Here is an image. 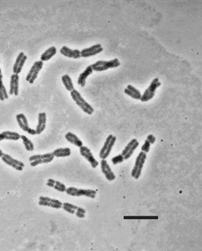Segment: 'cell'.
Instances as JSON below:
<instances>
[{"mask_svg":"<svg viewBox=\"0 0 202 251\" xmlns=\"http://www.w3.org/2000/svg\"><path fill=\"white\" fill-rule=\"evenodd\" d=\"M70 96L73 99V100L75 102V103L81 108L84 112L87 113L89 115H91L94 112V108L92 107V106L90 105L82 97L81 94L77 90H72V92H70Z\"/></svg>","mask_w":202,"mask_h":251,"instance_id":"1","label":"cell"},{"mask_svg":"<svg viewBox=\"0 0 202 251\" xmlns=\"http://www.w3.org/2000/svg\"><path fill=\"white\" fill-rule=\"evenodd\" d=\"M91 68L93 71L102 72L107 71L110 68H116L120 66V62L119 58H114L111 60H98L96 62L91 64Z\"/></svg>","mask_w":202,"mask_h":251,"instance_id":"2","label":"cell"},{"mask_svg":"<svg viewBox=\"0 0 202 251\" xmlns=\"http://www.w3.org/2000/svg\"><path fill=\"white\" fill-rule=\"evenodd\" d=\"M146 158H147L146 153H145L144 152L142 151L141 152L138 156H137L135 162V166L133 167L131 173V176L134 179H135V180H138L140 177L141 175L143 167L144 166L145 162H146Z\"/></svg>","mask_w":202,"mask_h":251,"instance_id":"3","label":"cell"},{"mask_svg":"<svg viewBox=\"0 0 202 251\" xmlns=\"http://www.w3.org/2000/svg\"><path fill=\"white\" fill-rule=\"evenodd\" d=\"M161 85L162 83L159 81V79L158 77L154 78L152 80L150 86H149L144 92L140 100L142 102H146L151 100L155 96V91L157 90V89L159 86H161Z\"/></svg>","mask_w":202,"mask_h":251,"instance_id":"4","label":"cell"},{"mask_svg":"<svg viewBox=\"0 0 202 251\" xmlns=\"http://www.w3.org/2000/svg\"><path fill=\"white\" fill-rule=\"evenodd\" d=\"M65 192L68 195H70L71 196H85L93 199H95L97 194V191H95V190L79 189L74 187L68 188L66 189Z\"/></svg>","mask_w":202,"mask_h":251,"instance_id":"5","label":"cell"},{"mask_svg":"<svg viewBox=\"0 0 202 251\" xmlns=\"http://www.w3.org/2000/svg\"><path fill=\"white\" fill-rule=\"evenodd\" d=\"M43 62L41 61V60L34 62L31 68H30L29 73L26 75V81L29 82L30 84H33L37 79L38 75H39L40 71L43 68Z\"/></svg>","mask_w":202,"mask_h":251,"instance_id":"6","label":"cell"},{"mask_svg":"<svg viewBox=\"0 0 202 251\" xmlns=\"http://www.w3.org/2000/svg\"><path fill=\"white\" fill-rule=\"evenodd\" d=\"M16 119L17 121V123L19 125V127L21 129H22L24 131L26 132L27 134L31 135H37V132L35 129H33L29 126L27 118L22 113H20L16 115Z\"/></svg>","mask_w":202,"mask_h":251,"instance_id":"7","label":"cell"},{"mask_svg":"<svg viewBox=\"0 0 202 251\" xmlns=\"http://www.w3.org/2000/svg\"><path fill=\"white\" fill-rule=\"evenodd\" d=\"M1 158L6 165L12 167V168L17 171H21L23 170V168L25 166L23 162L12 158L9 154H4Z\"/></svg>","mask_w":202,"mask_h":251,"instance_id":"8","label":"cell"},{"mask_svg":"<svg viewBox=\"0 0 202 251\" xmlns=\"http://www.w3.org/2000/svg\"><path fill=\"white\" fill-rule=\"evenodd\" d=\"M79 148H80L79 149L80 153H81V156H83V157L90 163L91 167H92L93 169L96 168L99 165V162L95 158L94 156L93 155L89 148L85 146H82Z\"/></svg>","mask_w":202,"mask_h":251,"instance_id":"9","label":"cell"},{"mask_svg":"<svg viewBox=\"0 0 202 251\" xmlns=\"http://www.w3.org/2000/svg\"><path fill=\"white\" fill-rule=\"evenodd\" d=\"M104 50L101 44H95L89 48H85L81 51V56L83 58H89L91 56H96Z\"/></svg>","mask_w":202,"mask_h":251,"instance_id":"10","label":"cell"},{"mask_svg":"<svg viewBox=\"0 0 202 251\" xmlns=\"http://www.w3.org/2000/svg\"><path fill=\"white\" fill-rule=\"evenodd\" d=\"M139 143L137 141V139H132L130 142H128L127 145L126 146L124 149L123 150V153L121 154L124 157V159L127 160L130 158V157L134 153L135 150L139 146Z\"/></svg>","mask_w":202,"mask_h":251,"instance_id":"11","label":"cell"},{"mask_svg":"<svg viewBox=\"0 0 202 251\" xmlns=\"http://www.w3.org/2000/svg\"><path fill=\"white\" fill-rule=\"evenodd\" d=\"M101 172L104 174L105 178L110 181L116 180V176L108 165V161L105 159H102L101 161Z\"/></svg>","mask_w":202,"mask_h":251,"instance_id":"12","label":"cell"},{"mask_svg":"<svg viewBox=\"0 0 202 251\" xmlns=\"http://www.w3.org/2000/svg\"><path fill=\"white\" fill-rule=\"evenodd\" d=\"M60 53L63 56L69 58H73V59H79L81 58V51L79 49H72L66 46H62V48L60 50Z\"/></svg>","mask_w":202,"mask_h":251,"instance_id":"13","label":"cell"},{"mask_svg":"<svg viewBox=\"0 0 202 251\" xmlns=\"http://www.w3.org/2000/svg\"><path fill=\"white\" fill-rule=\"evenodd\" d=\"M19 92V75L17 74H13L11 75L10 82V95H15L17 96Z\"/></svg>","mask_w":202,"mask_h":251,"instance_id":"14","label":"cell"},{"mask_svg":"<svg viewBox=\"0 0 202 251\" xmlns=\"http://www.w3.org/2000/svg\"><path fill=\"white\" fill-rule=\"evenodd\" d=\"M47 122V115L45 112H40L38 115V124L36 127L37 135L41 134L42 132L44 131L46 127Z\"/></svg>","mask_w":202,"mask_h":251,"instance_id":"15","label":"cell"},{"mask_svg":"<svg viewBox=\"0 0 202 251\" xmlns=\"http://www.w3.org/2000/svg\"><path fill=\"white\" fill-rule=\"evenodd\" d=\"M93 73V71L91 68V66L89 65L86 68V69L82 73L80 74L79 77L78 78L77 83L81 86V87H84L86 85V81L87 77H89V75H91Z\"/></svg>","mask_w":202,"mask_h":251,"instance_id":"16","label":"cell"},{"mask_svg":"<svg viewBox=\"0 0 202 251\" xmlns=\"http://www.w3.org/2000/svg\"><path fill=\"white\" fill-rule=\"evenodd\" d=\"M19 139H20V135L16 132L4 131L0 134V142H2L4 139L17 141Z\"/></svg>","mask_w":202,"mask_h":251,"instance_id":"17","label":"cell"},{"mask_svg":"<svg viewBox=\"0 0 202 251\" xmlns=\"http://www.w3.org/2000/svg\"><path fill=\"white\" fill-rule=\"evenodd\" d=\"M124 94L135 100H141L142 96L140 91L131 85H127V88L124 89Z\"/></svg>","mask_w":202,"mask_h":251,"instance_id":"18","label":"cell"},{"mask_svg":"<svg viewBox=\"0 0 202 251\" xmlns=\"http://www.w3.org/2000/svg\"><path fill=\"white\" fill-rule=\"evenodd\" d=\"M57 53V49L55 46H52L47 49L41 56V61H48L53 58Z\"/></svg>","mask_w":202,"mask_h":251,"instance_id":"19","label":"cell"},{"mask_svg":"<svg viewBox=\"0 0 202 251\" xmlns=\"http://www.w3.org/2000/svg\"><path fill=\"white\" fill-rule=\"evenodd\" d=\"M65 138L68 142L72 144H74V146H77L79 148L83 146L81 140L75 134H72V133H71V132L67 133V134L65 135Z\"/></svg>","mask_w":202,"mask_h":251,"instance_id":"20","label":"cell"},{"mask_svg":"<svg viewBox=\"0 0 202 251\" xmlns=\"http://www.w3.org/2000/svg\"><path fill=\"white\" fill-rule=\"evenodd\" d=\"M52 154L57 158L68 157L71 154V150L69 148H60L55 150Z\"/></svg>","mask_w":202,"mask_h":251,"instance_id":"21","label":"cell"},{"mask_svg":"<svg viewBox=\"0 0 202 251\" xmlns=\"http://www.w3.org/2000/svg\"><path fill=\"white\" fill-rule=\"evenodd\" d=\"M62 81L63 84L65 87V88L66 90H68V92H72V90L74 89V87L73 85V83H72V79L68 75H64L62 77Z\"/></svg>","mask_w":202,"mask_h":251,"instance_id":"22","label":"cell"},{"mask_svg":"<svg viewBox=\"0 0 202 251\" xmlns=\"http://www.w3.org/2000/svg\"><path fill=\"white\" fill-rule=\"evenodd\" d=\"M8 94H7L6 87L3 83V75H0V100L3 101L8 99Z\"/></svg>","mask_w":202,"mask_h":251,"instance_id":"23","label":"cell"},{"mask_svg":"<svg viewBox=\"0 0 202 251\" xmlns=\"http://www.w3.org/2000/svg\"><path fill=\"white\" fill-rule=\"evenodd\" d=\"M20 139H22V142H23L26 150L29 152H32L34 150V144L31 140L29 139L27 137L24 135H20Z\"/></svg>","mask_w":202,"mask_h":251,"instance_id":"24","label":"cell"},{"mask_svg":"<svg viewBox=\"0 0 202 251\" xmlns=\"http://www.w3.org/2000/svg\"><path fill=\"white\" fill-rule=\"evenodd\" d=\"M116 137L113 136L112 139H111V141H110L109 145L108 146L107 150H106L105 153H104V154L103 155V157H101L102 159H105V158H107L108 157V156L110 155V153H111V151H112V148H113V147L114 146V144H115V143H116Z\"/></svg>","mask_w":202,"mask_h":251,"instance_id":"25","label":"cell"},{"mask_svg":"<svg viewBox=\"0 0 202 251\" xmlns=\"http://www.w3.org/2000/svg\"><path fill=\"white\" fill-rule=\"evenodd\" d=\"M54 157H51V158H45V159H37L35 160V161H33L31 162H30V165L31 167H35L38 165H40V164H46V163H49V162H51L53 160H54Z\"/></svg>","mask_w":202,"mask_h":251,"instance_id":"26","label":"cell"},{"mask_svg":"<svg viewBox=\"0 0 202 251\" xmlns=\"http://www.w3.org/2000/svg\"><path fill=\"white\" fill-rule=\"evenodd\" d=\"M53 157H54V156L53 155L52 153H47V154H35V155H33V156H31V157H30L29 161L31 162L37 159H43V160L45 158H51Z\"/></svg>","mask_w":202,"mask_h":251,"instance_id":"27","label":"cell"},{"mask_svg":"<svg viewBox=\"0 0 202 251\" xmlns=\"http://www.w3.org/2000/svg\"><path fill=\"white\" fill-rule=\"evenodd\" d=\"M113 136H114L113 135L110 134V135H109L107 137V138H106L105 142H104V146H103L102 148H101L100 152V157L101 158V157H103V155H104V153H105L106 150H107L108 146V145H109V144H110V141H111V139H112Z\"/></svg>","mask_w":202,"mask_h":251,"instance_id":"28","label":"cell"},{"mask_svg":"<svg viewBox=\"0 0 202 251\" xmlns=\"http://www.w3.org/2000/svg\"><path fill=\"white\" fill-rule=\"evenodd\" d=\"M25 55V53L22 52H20V54H19L18 55L17 58H16V61H15V63H14V66H13V73H14V74L16 73V70H17V68H18V65H19V64H20L22 58H23V56H24Z\"/></svg>","mask_w":202,"mask_h":251,"instance_id":"29","label":"cell"},{"mask_svg":"<svg viewBox=\"0 0 202 251\" xmlns=\"http://www.w3.org/2000/svg\"><path fill=\"white\" fill-rule=\"evenodd\" d=\"M26 60H27V56H26V55H25V56H23V58H22L20 64H19V65H18V68H17V70H16V73H15V74L19 75V74H20V73H21L22 68H23V66H24L25 64V62H26Z\"/></svg>","mask_w":202,"mask_h":251,"instance_id":"30","label":"cell"},{"mask_svg":"<svg viewBox=\"0 0 202 251\" xmlns=\"http://www.w3.org/2000/svg\"><path fill=\"white\" fill-rule=\"evenodd\" d=\"M124 157L122 154L117 155L112 158V162L114 165H117L124 161Z\"/></svg>","mask_w":202,"mask_h":251,"instance_id":"31","label":"cell"},{"mask_svg":"<svg viewBox=\"0 0 202 251\" xmlns=\"http://www.w3.org/2000/svg\"><path fill=\"white\" fill-rule=\"evenodd\" d=\"M150 146H151V144L149 142L147 139H146V141H145L143 145L141 147V151L144 152L145 153H149V151H150Z\"/></svg>","mask_w":202,"mask_h":251,"instance_id":"32","label":"cell"},{"mask_svg":"<svg viewBox=\"0 0 202 251\" xmlns=\"http://www.w3.org/2000/svg\"><path fill=\"white\" fill-rule=\"evenodd\" d=\"M146 139H147V141H148L149 142H150L151 144H154L155 142L156 138H155V137L154 135L150 134V135H147Z\"/></svg>","mask_w":202,"mask_h":251,"instance_id":"33","label":"cell"},{"mask_svg":"<svg viewBox=\"0 0 202 251\" xmlns=\"http://www.w3.org/2000/svg\"><path fill=\"white\" fill-rule=\"evenodd\" d=\"M62 208L64 211L69 212V213H70V214H75V212H76L75 210H73V209H72L68 207H65V206H62Z\"/></svg>","mask_w":202,"mask_h":251,"instance_id":"34","label":"cell"},{"mask_svg":"<svg viewBox=\"0 0 202 251\" xmlns=\"http://www.w3.org/2000/svg\"><path fill=\"white\" fill-rule=\"evenodd\" d=\"M55 185H58V186H59L60 188H63V189H66V185H64V184L61 183V182H60V181H56Z\"/></svg>","mask_w":202,"mask_h":251,"instance_id":"35","label":"cell"},{"mask_svg":"<svg viewBox=\"0 0 202 251\" xmlns=\"http://www.w3.org/2000/svg\"><path fill=\"white\" fill-rule=\"evenodd\" d=\"M75 214H76V216H77V217H79V218H85V214L82 213V212H79V211L76 212Z\"/></svg>","mask_w":202,"mask_h":251,"instance_id":"36","label":"cell"},{"mask_svg":"<svg viewBox=\"0 0 202 251\" xmlns=\"http://www.w3.org/2000/svg\"><path fill=\"white\" fill-rule=\"evenodd\" d=\"M54 188L55 189L57 190V191H59V192H64L66 191V189H63V188H60L59 186L56 185H54Z\"/></svg>","mask_w":202,"mask_h":251,"instance_id":"37","label":"cell"},{"mask_svg":"<svg viewBox=\"0 0 202 251\" xmlns=\"http://www.w3.org/2000/svg\"><path fill=\"white\" fill-rule=\"evenodd\" d=\"M47 185L49 186V187L54 188V185H55V184H52V183H50V182H47Z\"/></svg>","mask_w":202,"mask_h":251,"instance_id":"38","label":"cell"},{"mask_svg":"<svg viewBox=\"0 0 202 251\" xmlns=\"http://www.w3.org/2000/svg\"><path fill=\"white\" fill-rule=\"evenodd\" d=\"M47 182H50V183L55 184V183H56V181H55L54 180H53V179H49V180H47Z\"/></svg>","mask_w":202,"mask_h":251,"instance_id":"39","label":"cell"},{"mask_svg":"<svg viewBox=\"0 0 202 251\" xmlns=\"http://www.w3.org/2000/svg\"><path fill=\"white\" fill-rule=\"evenodd\" d=\"M3 154H4V153H3V151L2 150H0V158H2L3 156Z\"/></svg>","mask_w":202,"mask_h":251,"instance_id":"40","label":"cell"},{"mask_svg":"<svg viewBox=\"0 0 202 251\" xmlns=\"http://www.w3.org/2000/svg\"><path fill=\"white\" fill-rule=\"evenodd\" d=\"M0 75H2V69H1V68H0Z\"/></svg>","mask_w":202,"mask_h":251,"instance_id":"41","label":"cell"}]
</instances>
